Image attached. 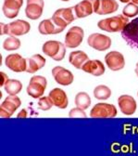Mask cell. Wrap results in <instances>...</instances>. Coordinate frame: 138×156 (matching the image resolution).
Here are the masks:
<instances>
[{"instance_id": "obj_1", "label": "cell", "mask_w": 138, "mask_h": 156, "mask_svg": "<svg viewBox=\"0 0 138 156\" xmlns=\"http://www.w3.org/2000/svg\"><path fill=\"white\" fill-rule=\"evenodd\" d=\"M129 23V18L124 15H116L100 20L97 23V27L108 33H118L122 32Z\"/></svg>"}, {"instance_id": "obj_2", "label": "cell", "mask_w": 138, "mask_h": 156, "mask_svg": "<svg viewBox=\"0 0 138 156\" xmlns=\"http://www.w3.org/2000/svg\"><path fill=\"white\" fill-rule=\"evenodd\" d=\"M42 50L45 55L52 58L56 62H61L66 55L65 44L57 40H49L44 43Z\"/></svg>"}, {"instance_id": "obj_3", "label": "cell", "mask_w": 138, "mask_h": 156, "mask_svg": "<svg viewBox=\"0 0 138 156\" xmlns=\"http://www.w3.org/2000/svg\"><path fill=\"white\" fill-rule=\"evenodd\" d=\"M51 19L58 27L65 29L77 19L74 12V7L57 9L52 15Z\"/></svg>"}, {"instance_id": "obj_4", "label": "cell", "mask_w": 138, "mask_h": 156, "mask_svg": "<svg viewBox=\"0 0 138 156\" xmlns=\"http://www.w3.org/2000/svg\"><path fill=\"white\" fill-rule=\"evenodd\" d=\"M47 87V80L46 77L42 75H33L30 79L26 92L33 99H39V98L44 96Z\"/></svg>"}, {"instance_id": "obj_5", "label": "cell", "mask_w": 138, "mask_h": 156, "mask_svg": "<svg viewBox=\"0 0 138 156\" xmlns=\"http://www.w3.org/2000/svg\"><path fill=\"white\" fill-rule=\"evenodd\" d=\"M121 34L129 47L138 50V17L133 19L124 27Z\"/></svg>"}, {"instance_id": "obj_6", "label": "cell", "mask_w": 138, "mask_h": 156, "mask_svg": "<svg viewBox=\"0 0 138 156\" xmlns=\"http://www.w3.org/2000/svg\"><path fill=\"white\" fill-rule=\"evenodd\" d=\"M22 101L17 95H9L5 101L0 105V117L1 118H10L14 112L21 107Z\"/></svg>"}, {"instance_id": "obj_7", "label": "cell", "mask_w": 138, "mask_h": 156, "mask_svg": "<svg viewBox=\"0 0 138 156\" xmlns=\"http://www.w3.org/2000/svg\"><path fill=\"white\" fill-rule=\"evenodd\" d=\"M117 113L118 110L113 104L99 102L91 109L90 117L92 118H114Z\"/></svg>"}, {"instance_id": "obj_8", "label": "cell", "mask_w": 138, "mask_h": 156, "mask_svg": "<svg viewBox=\"0 0 138 156\" xmlns=\"http://www.w3.org/2000/svg\"><path fill=\"white\" fill-rule=\"evenodd\" d=\"M87 44L90 48L97 51H106L111 47V38L108 35L99 33L91 34L87 38Z\"/></svg>"}, {"instance_id": "obj_9", "label": "cell", "mask_w": 138, "mask_h": 156, "mask_svg": "<svg viewBox=\"0 0 138 156\" xmlns=\"http://www.w3.org/2000/svg\"><path fill=\"white\" fill-rule=\"evenodd\" d=\"M85 31L80 26H72L71 27L67 34H65L64 44L68 48H78L84 40Z\"/></svg>"}, {"instance_id": "obj_10", "label": "cell", "mask_w": 138, "mask_h": 156, "mask_svg": "<svg viewBox=\"0 0 138 156\" xmlns=\"http://www.w3.org/2000/svg\"><path fill=\"white\" fill-rule=\"evenodd\" d=\"M5 65L12 72L22 73L26 72L27 68V58H22L18 53H12L6 57Z\"/></svg>"}, {"instance_id": "obj_11", "label": "cell", "mask_w": 138, "mask_h": 156, "mask_svg": "<svg viewBox=\"0 0 138 156\" xmlns=\"http://www.w3.org/2000/svg\"><path fill=\"white\" fill-rule=\"evenodd\" d=\"M105 63L109 70L113 72H118L124 68L125 58L121 52L114 50L109 52L105 56Z\"/></svg>"}, {"instance_id": "obj_12", "label": "cell", "mask_w": 138, "mask_h": 156, "mask_svg": "<svg viewBox=\"0 0 138 156\" xmlns=\"http://www.w3.org/2000/svg\"><path fill=\"white\" fill-rule=\"evenodd\" d=\"M52 75L55 81L60 86H70L73 83L74 76L70 70L62 66H56L52 69Z\"/></svg>"}, {"instance_id": "obj_13", "label": "cell", "mask_w": 138, "mask_h": 156, "mask_svg": "<svg viewBox=\"0 0 138 156\" xmlns=\"http://www.w3.org/2000/svg\"><path fill=\"white\" fill-rule=\"evenodd\" d=\"M44 8V0H27L25 15L28 19L35 21V20H38L43 15Z\"/></svg>"}, {"instance_id": "obj_14", "label": "cell", "mask_w": 138, "mask_h": 156, "mask_svg": "<svg viewBox=\"0 0 138 156\" xmlns=\"http://www.w3.org/2000/svg\"><path fill=\"white\" fill-rule=\"evenodd\" d=\"M97 0H83L74 6V12L77 19L86 18L95 13V8Z\"/></svg>"}, {"instance_id": "obj_15", "label": "cell", "mask_w": 138, "mask_h": 156, "mask_svg": "<svg viewBox=\"0 0 138 156\" xmlns=\"http://www.w3.org/2000/svg\"><path fill=\"white\" fill-rule=\"evenodd\" d=\"M118 104H119L120 111L124 115H133L137 109L136 101L130 95L120 96L118 99Z\"/></svg>"}, {"instance_id": "obj_16", "label": "cell", "mask_w": 138, "mask_h": 156, "mask_svg": "<svg viewBox=\"0 0 138 156\" xmlns=\"http://www.w3.org/2000/svg\"><path fill=\"white\" fill-rule=\"evenodd\" d=\"M31 30V24L24 20H15L9 23V36H22L28 34Z\"/></svg>"}, {"instance_id": "obj_17", "label": "cell", "mask_w": 138, "mask_h": 156, "mask_svg": "<svg viewBox=\"0 0 138 156\" xmlns=\"http://www.w3.org/2000/svg\"><path fill=\"white\" fill-rule=\"evenodd\" d=\"M119 9V4L116 0H97L95 13L97 15H109Z\"/></svg>"}, {"instance_id": "obj_18", "label": "cell", "mask_w": 138, "mask_h": 156, "mask_svg": "<svg viewBox=\"0 0 138 156\" xmlns=\"http://www.w3.org/2000/svg\"><path fill=\"white\" fill-rule=\"evenodd\" d=\"M48 96L52 100L54 106H56L57 108H60V109L63 110V109H66L68 107L69 99H68L67 93L63 89L56 87L49 92Z\"/></svg>"}, {"instance_id": "obj_19", "label": "cell", "mask_w": 138, "mask_h": 156, "mask_svg": "<svg viewBox=\"0 0 138 156\" xmlns=\"http://www.w3.org/2000/svg\"><path fill=\"white\" fill-rule=\"evenodd\" d=\"M23 5V0H4L2 10L8 19H14L19 15V9Z\"/></svg>"}, {"instance_id": "obj_20", "label": "cell", "mask_w": 138, "mask_h": 156, "mask_svg": "<svg viewBox=\"0 0 138 156\" xmlns=\"http://www.w3.org/2000/svg\"><path fill=\"white\" fill-rule=\"evenodd\" d=\"M82 70L94 76H101L105 73L106 68L104 63L99 60H88L84 64Z\"/></svg>"}, {"instance_id": "obj_21", "label": "cell", "mask_w": 138, "mask_h": 156, "mask_svg": "<svg viewBox=\"0 0 138 156\" xmlns=\"http://www.w3.org/2000/svg\"><path fill=\"white\" fill-rule=\"evenodd\" d=\"M65 29L58 27L54 22L53 20L50 19H46L39 23L38 25V31L41 34L44 35H49V34H57L60 33H62Z\"/></svg>"}, {"instance_id": "obj_22", "label": "cell", "mask_w": 138, "mask_h": 156, "mask_svg": "<svg viewBox=\"0 0 138 156\" xmlns=\"http://www.w3.org/2000/svg\"><path fill=\"white\" fill-rule=\"evenodd\" d=\"M46 58L40 55V54H35L33 55L31 58H27V68L26 73H35L37 71L41 70L46 65Z\"/></svg>"}, {"instance_id": "obj_23", "label": "cell", "mask_w": 138, "mask_h": 156, "mask_svg": "<svg viewBox=\"0 0 138 156\" xmlns=\"http://www.w3.org/2000/svg\"><path fill=\"white\" fill-rule=\"evenodd\" d=\"M89 60L88 55L83 50H75L70 53L69 62L76 69L82 70L84 64Z\"/></svg>"}, {"instance_id": "obj_24", "label": "cell", "mask_w": 138, "mask_h": 156, "mask_svg": "<svg viewBox=\"0 0 138 156\" xmlns=\"http://www.w3.org/2000/svg\"><path fill=\"white\" fill-rule=\"evenodd\" d=\"M111 89L105 86V85H99L95 87L94 89V97L96 100L99 101H106L111 97Z\"/></svg>"}, {"instance_id": "obj_25", "label": "cell", "mask_w": 138, "mask_h": 156, "mask_svg": "<svg viewBox=\"0 0 138 156\" xmlns=\"http://www.w3.org/2000/svg\"><path fill=\"white\" fill-rule=\"evenodd\" d=\"M74 102L77 107L86 110L91 105V98L86 92H79L75 96Z\"/></svg>"}, {"instance_id": "obj_26", "label": "cell", "mask_w": 138, "mask_h": 156, "mask_svg": "<svg viewBox=\"0 0 138 156\" xmlns=\"http://www.w3.org/2000/svg\"><path fill=\"white\" fill-rule=\"evenodd\" d=\"M4 89L9 95H18L22 89V84L17 79H9L4 86Z\"/></svg>"}, {"instance_id": "obj_27", "label": "cell", "mask_w": 138, "mask_h": 156, "mask_svg": "<svg viewBox=\"0 0 138 156\" xmlns=\"http://www.w3.org/2000/svg\"><path fill=\"white\" fill-rule=\"evenodd\" d=\"M22 42L17 36H9L3 42V48L7 51H15L21 48Z\"/></svg>"}, {"instance_id": "obj_28", "label": "cell", "mask_w": 138, "mask_h": 156, "mask_svg": "<svg viewBox=\"0 0 138 156\" xmlns=\"http://www.w3.org/2000/svg\"><path fill=\"white\" fill-rule=\"evenodd\" d=\"M122 15L127 18H134L138 15V5L130 2L122 9Z\"/></svg>"}, {"instance_id": "obj_29", "label": "cell", "mask_w": 138, "mask_h": 156, "mask_svg": "<svg viewBox=\"0 0 138 156\" xmlns=\"http://www.w3.org/2000/svg\"><path fill=\"white\" fill-rule=\"evenodd\" d=\"M54 106V103L52 100L50 99V97H44L42 96L41 98H39L38 100V109H40L42 111H48Z\"/></svg>"}, {"instance_id": "obj_30", "label": "cell", "mask_w": 138, "mask_h": 156, "mask_svg": "<svg viewBox=\"0 0 138 156\" xmlns=\"http://www.w3.org/2000/svg\"><path fill=\"white\" fill-rule=\"evenodd\" d=\"M69 116L71 117V118H86L87 114L85 113L84 109L79 108L76 106V108H73L70 111Z\"/></svg>"}, {"instance_id": "obj_31", "label": "cell", "mask_w": 138, "mask_h": 156, "mask_svg": "<svg viewBox=\"0 0 138 156\" xmlns=\"http://www.w3.org/2000/svg\"><path fill=\"white\" fill-rule=\"evenodd\" d=\"M0 34L1 35H5V34H9V24L0 23Z\"/></svg>"}, {"instance_id": "obj_32", "label": "cell", "mask_w": 138, "mask_h": 156, "mask_svg": "<svg viewBox=\"0 0 138 156\" xmlns=\"http://www.w3.org/2000/svg\"><path fill=\"white\" fill-rule=\"evenodd\" d=\"M0 74H1V76H2V81H1V83H0V86L4 87V86L6 85V83L9 80V77H8V75L4 72H1V73H0Z\"/></svg>"}, {"instance_id": "obj_33", "label": "cell", "mask_w": 138, "mask_h": 156, "mask_svg": "<svg viewBox=\"0 0 138 156\" xmlns=\"http://www.w3.org/2000/svg\"><path fill=\"white\" fill-rule=\"evenodd\" d=\"M27 111L25 109H22L21 112H19L18 114H17V118H26L27 117Z\"/></svg>"}, {"instance_id": "obj_34", "label": "cell", "mask_w": 138, "mask_h": 156, "mask_svg": "<svg viewBox=\"0 0 138 156\" xmlns=\"http://www.w3.org/2000/svg\"><path fill=\"white\" fill-rule=\"evenodd\" d=\"M134 73H135V74H136V76L138 77V62L136 63V65H135V69H134Z\"/></svg>"}, {"instance_id": "obj_35", "label": "cell", "mask_w": 138, "mask_h": 156, "mask_svg": "<svg viewBox=\"0 0 138 156\" xmlns=\"http://www.w3.org/2000/svg\"><path fill=\"white\" fill-rule=\"evenodd\" d=\"M119 1L122 2V3H124V4H128V3L131 2V0H119Z\"/></svg>"}, {"instance_id": "obj_36", "label": "cell", "mask_w": 138, "mask_h": 156, "mask_svg": "<svg viewBox=\"0 0 138 156\" xmlns=\"http://www.w3.org/2000/svg\"><path fill=\"white\" fill-rule=\"evenodd\" d=\"M131 2H133V3H134V4L138 5V0H131Z\"/></svg>"}, {"instance_id": "obj_37", "label": "cell", "mask_w": 138, "mask_h": 156, "mask_svg": "<svg viewBox=\"0 0 138 156\" xmlns=\"http://www.w3.org/2000/svg\"><path fill=\"white\" fill-rule=\"evenodd\" d=\"M61 1H63V2H68V1H70V0H61Z\"/></svg>"}, {"instance_id": "obj_38", "label": "cell", "mask_w": 138, "mask_h": 156, "mask_svg": "<svg viewBox=\"0 0 138 156\" xmlns=\"http://www.w3.org/2000/svg\"><path fill=\"white\" fill-rule=\"evenodd\" d=\"M137 97H138V92H137Z\"/></svg>"}]
</instances>
